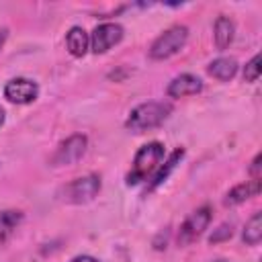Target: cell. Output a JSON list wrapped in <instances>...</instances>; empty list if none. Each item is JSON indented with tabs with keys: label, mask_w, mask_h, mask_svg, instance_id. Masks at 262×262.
<instances>
[{
	"label": "cell",
	"mask_w": 262,
	"mask_h": 262,
	"mask_svg": "<svg viewBox=\"0 0 262 262\" xmlns=\"http://www.w3.org/2000/svg\"><path fill=\"white\" fill-rule=\"evenodd\" d=\"M258 78H260V55H254L244 66V80L246 82H258Z\"/></svg>",
	"instance_id": "obj_17"
},
{
	"label": "cell",
	"mask_w": 262,
	"mask_h": 262,
	"mask_svg": "<svg viewBox=\"0 0 262 262\" xmlns=\"http://www.w3.org/2000/svg\"><path fill=\"white\" fill-rule=\"evenodd\" d=\"M123 35H125V29L119 23H100V25H96L90 33L92 53H96V55L106 53L111 47H115L117 43L123 41Z\"/></svg>",
	"instance_id": "obj_7"
},
{
	"label": "cell",
	"mask_w": 262,
	"mask_h": 262,
	"mask_svg": "<svg viewBox=\"0 0 262 262\" xmlns=\"http://www.w3.org/2000/svg\"><path fill=\"white\" fill-rule=\"evenodd\" d=\"M23 219H25V215L18 209H4V211H0V246L6 244L12 237V233L20 227Z\"/></svg>",
	"instance_id": "obj_15"
},
{
	"label": "cell",
	"mask_w": 262,
	"mask_h": 262,
	"mask_svg": "<svg viewBox=\"0 0 262 262\" xmlns=\"http://www.w3.org/2000/svg\"><path fill=\"white\" fill-rule=\"evenodd\" d=\"M213 262H229V260H213Z\"/></svg>",
	"instance_id": "obj_23"
},
{
	"label": "cell",
	"mask_w": 262,
	"mask_h": 262,
	"mask_svg": "<svg viewBox=\"0 0 262 262\" xmlns=\"http://www.w3.org/2000/svg\"><path fill=\"white\" fill-rule=\"evenodd\" d=\"M260 190H262V180H246V182H239L233 188H229L225 199H223V203L227 207H235V205H242L248 199L256 196Z\"/></svg>",
	"instance_id": "obj_11"
},
{
	"label": "cell",
	"mask_w": 262,
	"mask_h": 262,
	"mask_svg": "<svg viewBox=\"0 0 262 262\" xmlns=\"http://www.w3.org/2000/svg\"><path fill=\"white\" fill-rule=\"evenodd\" d=\"M6 39H8V29H0V51H2L4 43H6Z\"/></svg>",
	"instance_id": "obj_21"
},
{
	"label": "cell",
	"mask_w": 262,
	"mask_h": 262,
	"mask_svg": "<svg viewBox=\"0 0 262 262\" xmlns=\"http://www.w3.org/2000/svg\"><path fill=\"white\" fill-rule=\"evenodd\" d=\"M100 186H102V182H100L98 174H86V176H78V178L70 180L68 184H63L57 190V196H59V201H63L68 205H84L98 196Z\"/></svg>",
	"instance_id": "obj_3"
},
{
	"label": "cell",
	"mask_w": 262,
	"mask_h": 262,
	"mask_svg": "<svg viewBox=\"0 0 262 262\" xmlns=\"http://www.w3.org/2000/svg\"><path fill=\"white\" fill-rule=\"evenodd\" d=\"M174 106L168 100H147L131 108V113L125 119V129L131 133H145L156 127H160L170 115Z\"/></svg>",
	"instance_id": "obj_1"
},
{
	"label": "cell",
	"mask_w": 262,
	"mask_h": 262,
	"mask_svg": "<svg viewBox=\"0 0 262 262\" xmlns=\"http://www.w3.org/2000/svg\"><path fill=\"white\" fill-rule=\"evenodd\" d=\"M86 149H88V137L84 133H72L70 137H66L63 141L57 143L55 151L49 158V164L55 166V168L72 166V164L82 160Z\"/></svg>",
	"instance_id": "obj_5"
},
{
	"label": "cell",
	"mask_w": 262,
	"mask_h": 262,
	"mask_svg": "<svg viewBox=\"0 0 262 262\" xmlns=\"http://www.w3.org/2000/svg\"><path fill=\"white\" fill-rule=\"evenodd\" d=\"M237 59L235 57H227V55H221L217 59H213L209 66H207V74L213 76L215 80L219 82H229L235 78L237 74Z\"/></svg>",
	"instance_id": "obj_13"
},
{
	"label": "cell",
	"mask_w": 262,
	"mask_h": 262,
	"mask_svg": "<svg viewBox=\"0 0 262 262\" xmlns=\"http://www.w3.org/2000/svg\"><path fill=\"white\" fill-rule=\"evenodd\" d=\"M233 235V225L231 223H221L217 229H213V233L209 235V242L211 244H219V242H225Z\"/></svg>",
	"instance_id": "obj_18"
},
{
	"label": "cell",
	"mask_w": 262,
	"mask_h": 262,
	"mask_svg": "<svg viewBox=\"0 0 262 262\" xmlns=\"http://www.w3.org/2000/svg\"><path fill=\"white\" fill-rule=\"evenodd\" d=\"M184 158V149L182 147H176L170 156H168V160L166 162H162L160 164V168L154 172V176L149 178V182H147V188H145V192H151V190H156L158 186H162L166 180H168V176L176 170V166L180 164V160Z\"/></svg>",
	"instance_id": "obj_10"
},
{
	"label": "cell",
	"mask_w": 262,
	"mask_h": 262,
	"mask_svg": "<svg viewBox=\"0 0 262 262\" xmlns=\"http://www.w3.org/2000/svg\"><path fill=\"white\" fill-rule=\"evenodd\" d=\"M199 92H203V80L199 76H194V74H178L166 86V94L170 98L196 96Z\"/></svg>",
	"instance_id": "obj_9"
},
{
	"label": "cell",
	"mask_w": 262,
	"mask_h": 262,
	"mask_svg": "<svg viewBox=\"0 0 262 262\" xmlns=\"http://www.w3.org/2000/svg\"><path fill=\"white\" fill-rule=\"evenodd\" d=\"M66 49L74 57H84L90 49V35L78 25L70 27L66 33Z\"/></svg>",
	"instance_id": "obj_12"
},
{
	"label": "cell",
	"mask_w": 262,
	"mask_h": 262,
	"mask_svg": "<svg viewBox=\"0 0 262 262\" xmlns=\"http://www.w3.org/2000/svg\"><path fill=\"white\" fill-rule=\"evenodd\" d=\"M68 262H102V260H98V258H94V256H88V254H80V256H74V258L68 260Z\"/></svg>",
	"instance_id": "obj_20"
},
{
	"label": "cell",
	"mask_w": 262,
	"mask_h": 262,
	"mask_svg": "<svg viewBox=\"0 0 262 262\" xmlns=\"http://www.w3.org/2000/svg\"><path fill=\"white\" fill-rule=\"evenodd\" d=\"M166 149L160 141H147L145 145H141L131 162V168L125 176V184L127 186H137L145 180H149L154 176V172L160 168V164L164 162Z\"/></svg>",
	"instance_id": "obj_2"
},
{
	"label": "cell",
	"mask_w": 262,
	"mask_h": 262,
	"mask_svg": "<svg viewBox=\"0 0 262 262\" xmlns=\"http://www.w3.org/2000/svg\"><path fill=\"white\" fill-rule=\"evenodd\" d=\"M4 98L14 104H31L39 98V84L25 76L10 78L4 84Z\"/></svg>",
	"instance_id": "obj_8"
},
{
	"label": "cell",
	"mask_w": 262,
	"mask_h": 262,
	"mask_svg": "<svg viewBox=\"0 0 262 262\" xmlns=\"http://www.w3.org/2000/svg\"><path fill=\"white\" fill-rule=\"evenodd\" d=\"M211 219H213V211H211L209 205H203V207L194 209L182 221V225L178 229V237H176L178 239V246H190L192 242H196L205 233V229L209 227Z\"/></svg>",
	"instance_id": "obj_6"
},
{
	"label": "cell",
	"mask_w": 262,
	"mask_h": 262,
	"mask_svg": "<svg viewBox=\"0 0 262 262\" xmlns=\"http://www.w3.org/2000/svg\"><path fill=\"white\" fill-rule=\"evenodd\" d=\"M262 239V213L256 211L244 225V231H242V242L246 246H258Z\"/></svg>",
	"instance_id": "obj_16"
},
{
	"label": "cell",
	"mask_w": 262,
	"mask_h": 262,
	"mask_svg": "<svg viewBox=\"0 0 262 262\" xmlns=\"http://www.w3.org/2000/svg\"><path fill=\"white\" fill-rule=\"evenodd\" d=\"M4 121H6V113H4V108L0 106V127L4 125Z\"/></svg>",
	"instance_id": "obj_22"
},
{
	"label": "cell",
	"mask_w": 262,
	"mask_h": 262,
	"mask_svg": "<svg viewBox=\"0 0 262 262\" xmlns=\"http://www.w3.org/2000/svg\"><path fill=\"white\" fill-rule=\"evenodd\" d=\"M186 41H188V27L186 25H172L151 41L149 57L156 61L168 59V57L176 55L178 51H182Z\"/></svg>",
	"instance_id": "obj_4"
},
{
	"label": "cell",
	"mask_w": 262,
	"mask_h": 262,
	"mask_svg": "<svg viewBox=\"0 0 262 262\" xmlns=\"http://www.w3.org/2000/svg\"><path fill=\"white\" fill-rule=\"evenodd\" d=\"M233 35H235L233 20L229 16H225V14H219L217 20H215V25H213V41H215V47L219 51L227 49L231 45V41H233Z\"/></svg>",
	"instance_id": "obj_14"
},
{
	"label": "cell",
	"mask_w": 262,
	"mask_h": 262,
	"mask_svg": "<svg viewBox=\"0 0 262 262\" xmlns=\"http://www.w3.org/2000/svg\"><path fill=\"white\" fill-rule=\"evenodd\" d=\"M260 162H262V156L256 154L254 160H252V164H250V176H252V180H260V166H262Z\"/></svg>",
	"instance_id": "obj_19"
}]
</instances>
